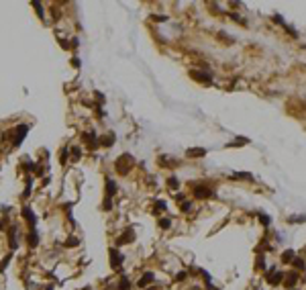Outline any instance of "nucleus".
I'll return each instance as SVG.
<instances>
[{
  "mask_svg": "<svg viewBox=\"0 0 306 290\" xmlns=\"http://www.w3.org/2000/svg\"><path fill=\"white\" fill-rule=\"evenodd\" d=\"M294 268H296V270H304V268H306V263H304V260H300V257H294Z\"/></svg>",
  "mask_w": 306,
  "mask_h": 290,
  "instance_id": "obj_9",
  "label": "nucleus"
},
{
  "mask_svg": "<svg viewBox=\"0 0 306 290\" xmlns=\"http://www.w3.org/2000/svg\"><path fill=\"white\" fill-rule=\"evenodd\" d=\"M110 139H112V137H102V145H110Z\"/></svg>",
  "mask_w": 306,
  "mask_h": 290,
  "instance_id": "obj_23",
  "label": "nucleus"
},
{
  "mask_svg": "<svg viewBox=\"0 0 306 290\" xmlns=\"http://www.w3.org/2000/svg\"><path fill=\"white\" fill-rule=\"evenodd\" d=\"M294 257H296V253H294L292 249H288V251H284L282 260H284V262H294Z\"/></svg>",
  "mask_w": 306,
  "mask_h": 290,
  "instance_id": "obj_8",
  "label": "nucleus"
},
{
  "mask_svg": "<svg viewBox=\"0 0 306 290\" xmlns=\"http://www.w3.org/2000/svg\"><path fill=\"white\" fill-rule=\"evenodd\" d=\"M194 155H206V149H188V157H194Z\"/></svg>",
  "mask_w": 306,
  "mask_h": 290,
  "instance_id": "obj_10",
  "label": "nucleus"
},
{
  "mask_svg": "<svg viewBox=\"0 0 306 290\" xmlns=\"http://www.w3.org/2000/svg\"><path fill=\"white\" fill-rule=\"evenodd\" d=\"M151 280H153V274H145V276H143L141 280H139V286L143 288V286H145V284H149Z\"/></svg>",
  "mask_w": 306,
  "mask_h": 290,
  "instance_id": "obj_11",
  "label": "nucleus"
},
{
  "mask_svg": "<svg viewBox=\"0 0 306 290\" xmlns=\"http://www.w3.org/2000/svg\"><path fill=\"white\" fill-rule=\"evenodd\" d=\"M167 186H170L171 190H174V188H176V186H178V180H176V178H174V176H171L170 180H167Z\"/></svg>",
  "mask_w": 306,
  "mask_h": 290,
  "instance_id": "obj_20",
  "label": "nucleus"
},
{
  "mask_svg": "<svg viewBox=\"0 0 306 290\" xmlns=\"http://www.w3.org/2000/svg\"><path fill=\"white\" fill-rule=\"evenodd\" d=\"M192 78H194V80L204 82V84H210V82H212V76L204 74V72H192Z\"/></svg>",
  "mask_w": 306,
  "mask_h": 290,
  "instance_id": "obj_4",
  "label": "nucleus"
},
{
  "mask_svg": "<svg viewBox=\"0 0 306 290\" xmlns=\"http://www.w3.org/2000/svg\"><path fill=\"white\" fill-rule=\"evenodd\" d=\"M23 217H25V219H29V221H31V225L35 223V215L31 213V209H29V206H25V209H23Z\"/></svg>",
  "mask_w": 306,
  "mask_h": 290,
  "instance_id": "obj_7",
  "label": "nucleus"
},
{
  "mask_svg": "<svg viewBox=\"0 0 306 290\" xmlns=\"http://www.w3.org/2000/svg\"><path fill=\"white\" fill-rule=\"evenodd\" d=\"M235 178H245V180H253V176L251 174H247V172H239Z\"/></svg>",
  "mask_w": 306,
  "mask_h": 290,
  "instance_id": "obj_17",
  "label": "nucleus"
},
{
  "mask_svg": "<svg viewBox=\"0 0 306 290\" xmlns=\"http://www.w3.org/2000/svg\"><path fill=\"white\" fill-rule=\"evenodd\" d=\"M29 243H31L33 247L37 245V243H39V241H37V233H31V235H29Z\"/></svg>",
  "mask_w": 306,
  "mask_h": 290,
  "instance_id": "obj_18",
  "label": "nucleus"
},
{
  "mask_svg": "<svg viewBox=\"0 0 306 290\" xmlns=\"http://www.w3.org/2000/svg\"><path fill=\"white\" fill-rule=\"evenodd\" d=\"M296 280H298V274L290 272V274H288V278H286V286H294V284H296Z\"/></svg>",
  "mask_w": 306,
  "mask_h": 290,
  "instance_id": "obj_5",
  "label": "nucleus"
},
{
  "mask_svg": "<svg viewBox=\"0 0 306 290\" xmlns=\"http://www.w3.org/2000/svg\"><path fill=\"white\" fill-rule=\"evenodd\" d=\"M110 256H112V266H121V262H122V257H121V253L118 251H110Z\"/></svg>",
  "mask_w": 306,
  "mask_h": 290,
  "instance_id": "obj_6",
  "label": "nucleus"
},
{
  "mask_svg": "<svg viewBox=\"0 0 306 290\" xmlns=\"http://www.w3.org/2000/svg\"><path fill=\"white\" fill-rule=\"evenodd\" d=\"M47 290H51V286H49V288H47Z\"/></svg>",
  "mask_w": 306,
  "mask_h": 290,
  "instance_id": "obj_24",
  "label": "nucleus"
},
{
  "mask_svg": "<svg viewBox=\"0 0 306 290\" xmlns=\"http://www.w3.org/2000/svg\"><path fill=\"white\" fill-rule=\"evenodd\" d=\"M106 186H108V194H114V192H116V184H112V180H110V178L106 180Z\"/></svg>",
  "mask_w": 306,
  "mask_h": 290,
  "instance_id": "obj_15",
  "label": "nucleus"
},
{
  "mask_svg": "<svg viewBox=\"0 0 306 290\" xmlns=\"http://www.w3.org/2000/svg\"><path fill=\"white\" fill-rule=\"evenodd\" d=\"M118 241H121V243H127V241H133V231H127V233H125V235H122L121 239H118Z\"/></svg>",
  "mask_w": 306,
  "mask_h": 290,
  "instance_id": "obj_12",
  "label": "nucleus"
},
{
  "mask_svg": "<svg viewBox=\"0 0 306 290\" xmlns=\"http://www.w3.org/2000/svg\"><path fill=\"white\" fill-rule=\"evenodd\" d=\"M190 209H192V202H184V204H182V210H184V213H188Z\"/></svg>",
  "mask_w": 306,
  "mask_h": 290,
  "instance_id": "obj_22",
  "label": "nucleus"
},
{
  "mask_svg": "<svg viewBox=\"0 0 306 290\" xmlns=\"http://www.w3.org/2000/svg\"><path fill=\"white\" fill-rule=\"evenodd\" d=\"M259 221H261V225H263V227H269V223H272V219H269L267 215H259Z\"/></svg>",
  "mask_w": 306,
  "mask_h": 290,
  "instance_id": "obj_14",
  "label": "nucleus"
},
{
  "mask_svg": "<svg viewBox=\"0 0 306 290\" xmlns=\"http://www.w3.org/2000/svg\"><path fill=\"white\" fill-rule=\"evenodd\" d=\"M306 221V215H302V217H290V219H288V223H292V225H294V223H304Z\"/></svg>",
  "mask_w": 306,
  "mask_h": 290,
  "instance_id": "obj_13",
  "label": "nucleus"
},
{
  "mask_svg": "<svg viewBox=\"0 0 306 290\" xmlns=\"http://www.w3.org/2000/svg\"><path fill=\"white\" fill-rule=\"evenodd\" d=\"M159 227H161V229H170V219H161V221H159Z\"/></svg>",
  "mask_w": 306,
  "mask_h": 290,
  "instance_id": "obj_19",
  "label": "nucleus"
},
{
  "mask_svg": "<svg viewBox=\"0 0 306 290\" xmlns=\"http://www.w3.org/2000/svg\"><path fill=\"white\" fill-rule=\"evenodd\" d=\"M27 131H29V127L27 125H19V133L14 131V145H20V141H23V137L27 135Z\"/></svg>",
  "mask_w": 306,
  "mask_h": 290,
  "instance_id": "obj_3",
  "label": "nucleus"
},
{
  "mask_svg": "<svg viewBox=\"0 0 306 290\" xmlns=\"http://www.w3.org/2000/svg\"><path fill=\"white\" fill-rule=\"evenodd\" d=\"M231 19H233V20H239V23H245V19H243V16H239V14H235V13L231 14Z\"/></svg>",
  "mask_w": 306,
  "mask_h": 290,
  "instance_id": "obj_21",
  "label": "nucleus"
},
{
  "mask_svg": "<svg viewBox=\"0 0 306 290\" xmlns=\"http://www.w3.org/2000/svg\"><path fill=\"white\" fill-rule=\"evenodd\" d=\"M194 196H196V198H210V196H214V192H212L210 188L196 186V188H194Z\"/></svg>",
  "mask_w": 306,
  "mask_h": 290,
  "instance_id": "obj_2",
  "label": "nucleus"
},
{
  "mask_svg": "<svg viewBox=\"0 0 306 290\" xmlns=\"http://www.w3.org/2000/svg\"><path fill=\"white\" fill-rule=\"evenodd\" d=\"M284 272H280V270H269L267 274H265V280L272 284V286H278L280 282H284Z\"/></svg>",
  "mask_w": 306,
  "mask_h": 290,
  "instance_id": "obj_1",
  "label": "nucleus"
},
{
  "mask_svg": "<svg viewBox=\"0 0 306 290\" xmlns=\"http://www.w3.org/2000/svg\"><path fill=\"white\" fill-rule=\"evenodd\" d=\"M118 286H121V290H129L131 284H129V280H127V278L122 276V278H121V284H118Z\"/></svg>",
  "mask_w": 306,
  "mask_h": 290,
  "instance_id": "obj_16",
  "label": "nucleus"
}]
</instances>
